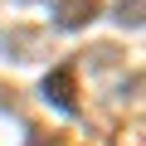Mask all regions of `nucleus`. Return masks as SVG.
<instances>
[{
  "label": "nucleus",
  "mask_w": 146,
  "mask_h": 146,
  "mask_svg": "<svg viewBox=\"0 0 146 146\" xmlns=\"http://www.w3.org/2000/svg\"><path fill=\"white\" fill-rule=\"evenodd\" d=\"M0 107H15V93L5 98V83H0Z\"/></svg>",
  "instance_id": "obj_5"
},
{
  "label": "nucleus",
  "mask_w": 146,
  "mask_h": 146,
  "mask_svg": "<svg viewBox=\"0 0 146 146\" xmlns=\"http://www.w3.org/2000/svg\"><path fill=\"white\" fill-rule=\"evenodd\" d=\"M34 29H10L5 34V49H15V58H34Z\"/></svg>",
  "instance_id": "obj_3"
},
{
  "label": "nucleus",
  "mask_w": 146,
  "mask_h": 146,
  "mask_svg": "<svg viewBox=\"0 0 146 146\" xmlns=\"http://www.w3.org/2000/svg\"><path fill=\"white\" fill-rule=\"evenodd\" d=\"M98 0H58L54 5V25L58 29H83V25H93L98 20Z\"/></svg>",
  "instance_id": "obj_1"
},
{
  "label": "nucleus",
  "mask_w": 146,
  "mask_h": 146,
  "mask_svg": "<svg viewBox=\"0 0 146 146\" xmlns=\"http://www.w3.org/2000/svg\"><path fill=\"white\" fill-rule=\"evenodd\" d=\"M117 20L136 29V25H141V0H122V10H117Z\"/></svg>",
  "instance_id": "obj_4"
},
{
  "label": "nucleus",
  "mask_w": 146,
  "mask_h": 146,
  "mask_svg": "<svg viewBox=\"0 0 146 146\" xmlns=\"http://www.w3.org/2000/svg\"><path fill=\"white\" fill-rule=\"evenodd\" d=\"M44 98L54 107H63V112H78V102H73V68L68 63H58L49 78H44Z\"/></svg>",
  "instance_id": "obj_2"
}]
</instances>
